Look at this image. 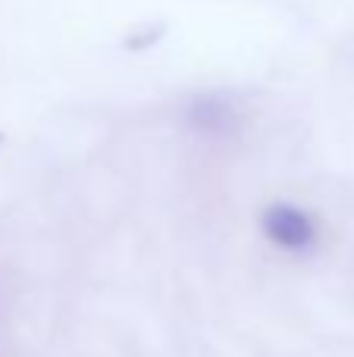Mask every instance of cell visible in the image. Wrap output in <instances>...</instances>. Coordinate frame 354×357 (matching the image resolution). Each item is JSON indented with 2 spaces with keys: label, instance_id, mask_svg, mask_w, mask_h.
Listing matches in <instances>:
<instances>
[{
  "label": "cell",
  "instance_id": "6da1fadb",
  "mask_svg": "<svg viewBox=\"0 0 354 357\" xmlns=\"http://www.w3.org/2000/svg\"><path fill=\"white\" fill-rule=\"evenodd\" d=\"M261 232L273 248L286 254H307L320 238V229L305 207L288 201L270 204L261 213Z\"/></svg>",
  "mask_w": 354,
  "mask_h": 357
},
{
  "label": "cell",
  "instance_id": "7a4b0ae2",
  "mask_svg": "<svg viewBox=\"0 0 354 357\" xmlns=\"http://www.w3.org/2000/svg\"><path fill=\"white\" fill-rule=\"evenodd\" d=\"M238 110L232 100L220 98V94H201L188 104V126L204 135H226L229 129H236Z\"/></svg>",
  "mask_w": 354,
  "mask_h": 357
}]
</instances>
